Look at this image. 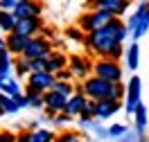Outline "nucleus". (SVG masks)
<instances>
[{"label": "nucleus", "mask_w": 149, "mask_h": 142, "mask_svg": "<svg viewBox=\"0 0 149 142\" xmlns=\"http://www.w3.org/2000/svg\"><path fill=\"white\" fill-rule=\"evenodd\" d=\"M129 36V27L122 23L120 18H113L109 25L88 32L84 38V45L88 47L91 54L106 59H120L122 57V43Z\"/></svg>", "instance_id": "f257e3e1"}, {"label": "nucleus", "mask_w": 149, "mask_h": 142, "mask_svg": "<svg viewBox=\"0 0 149 142\" xmlns=\"http://www.w3.org/2000/svg\"><path fill=\"white\" fill-rule=\"evenodd\" d=\"M81 86H84V95L88 99H122L124 93H127V88L118 81V84H113V81H106L102 77L97 75H91L81 79Z\"/></svg>", "instance_id": "f03ea898"}, {"label": "nucleus", "mask_w": 149, "mask_h": 142, "mask_svg": "<svg viewBox=\"0 0 149 142\" xmlns=\"http://www.w3.org/2000/svg\"><path fill=\"white\" fill-rule=\"evenodd\" d=\"M127 27H129V34L133 36V41H138V38H142L147 34V29H149V0L138 5V9L131 14Z\"/></svg>", "instance_id": "7ed1b4c3"}, {"label": "nucleus", "mask_w": 149, "mask_h": 142, "mask_svg": "<svg viewBox=\"0 0 149 142\" xmlns=\"http://www.w3.org/2000/svg\"><path fill=\"white\" fill-rule=\"evenodd\" d=\"M93 75L102 77L106 81L118 84V81H122V68H120V63H118V59L100 57V61H93Z\"/></svg>", "instance_id": "20e7f679"}, {"label": "nucleus", "mask_w": 149, "mask_h": 142, "mask_svg": "<svg viewBox=\"0 0 149 142\" xmlns=\"http://www.w3.org/2000/svg\"><path fill=\"white\" fill-rule=\"evenodd\" d=\"M113 18H115V16H111L109 11H102V9H88L84 16L79 18V27H81L86 34H88V32H95V29H100V27H104V25H109Z\"/></svg>", "instance_id": "39448f33"}, {"label": "nucleus", "mask_w": 149, "mask_h": 142, "mask_svg": "<svg viewBox=\"0 0 149 142\" xmlns=\"http://www.w3.org/2000/svg\"><path fill=\"white\" fill-rule=\"evenodd\" d=\"M52 52V41L45 38L43 34H36V36L29 38V43L23 50V57L25 59H36V57H47Z\"/></svg>", "instance_id": "423d86ee"}, {"label": "nucleus", "mask_w": 149, "mask_h": 142, "mask_svg": "<svg viewBox=\"0 0 149 142\" xmlns=\"http://www.w3.org/2000/svg\"><path fill=\"white\" fill-rule=\"evenodd\" d=\"M131 0H88L86 7L88 9H102V11H109L111 16L120 18L124 11L129 9Z\"/></svg>", "instance_id": "0eeeda50"}, {"label": "nucleus", "mask_w": 149, "mask_h": 142, "mask_svg": "<svg viewBox=\"0 0 149 142\" xmlns=\"http://www.w3.org/2000/svg\"><path fill=\"white\" fill-rule=\"evenodd\" d=\"M140 93H142V81H140V77H131L129 84H127V93H124V111L129 115L136 113V108H138L142 102H140Z\"/></svg>", "instance_id": "6e6552de"}, {"label": "nucleus", "mask_w": 149, "mask_h": 142, "mask_svg": "<svg viewBox=\"0 0 149 142\" xmlns=\"http://www.w3.org/2000/svg\"><path fill=\"white\" fill-rule=\"evenodd\" d=\"M65 104H68V95H61L59 90H54V88H50V90L43 93V108H45L47 115L54 117L56 113H63Z\"/></svg>", "instance_id": "1a4fd4ad"}, {"label": "nucleus", "mask_w": 149, "mask_h": 142, "mask_svg": "<svg viewBox=\"0 0 149 142\" xmlns=\"http://www.w3.org/2000/svg\"><path fill=\"white\" fill-rule=\"evenodd\" d=\"M68 68L72 70L74 79H86L93 75V61L84 54H70L68 57Z\"/></svg>", "instance_id": "9d476101"}, {"label": "nucleus", "mask_w": 149, "mask_h": 142, "mask_svg": "<svg viewBox=\"0 0 149 142\" xmlns=\"http://www.w3.org/2000/svg\"><path fill=\"white\" fill-rule=\"evenodd\" d=\"M56 81V75L50 72V70H43V72H29L27 75V88H34L38 93H45L52 88V84Z\"/></svg>", "instance_id": "9b49d317"}, {"label": "nucleus", "mask_w": 149, "mask_h": 142, "mask_svg": "<svg viewBox=\"0 0 149 142\" xmlns=\"http://www.w3.org/2000/svg\"><path fill=\"white\" fill-rule=\"evenodd\" d=\"M14 32H18V34H23V36L32 38V36H36V34L43 32V20H41V16H38V18H18Z\"/></svg>", "instance_id": "f8f14e48"}, {"label": "nucleus", "mask_w": 149, "mask_h": 142, "mask_svg": "<svg viewBox=\"0 0 149 142\" xmlns=\"http://www.w3.org/2000/svg\"><path fill=\"white\" fill-rule=\"evenodd\" d=\"M120 108H122L120 99H97L95 102V117L97 120H109L113 115H118Z\"/></svg>", "instance_id": "ddd939ff"}, {"label": "nucleus", "mask_w": 149, "mask_h": 142, "mask_svg": "<svg viewBox=\"0 0 149 142\" xmlns=\"http://www.w3.org/2000/svg\"><path fill=\"white\" fill-rule=\"evenodd\" d=\"M41 0H23L18 7L14 9V16L16 18H38L41 16Z\"/></svg>", "instance_id": "4468645a"}, {"label": "nucleus", "mask_w": 149, "mask_h": 142, "mask_svg": "<svg viewBox=\"0 0 149 142\" xmlns=\"http://www.w3.org/2000/svg\"><path fill=\"white\" fill-rule=\"evenodd\" d=\"M86 102H88V97H86L84 93H72L70 97H68V104H65L63 113H68L72 120L79 117V115L84 113V108H86Z\"/></svg>", "instance_id": "2eb2a0df"}, {"label": "nucleus", "mask_w": 149, "mask_h": 142, "mask_svg": "<svg viewBox=\"0 0 149 142\" xmlns=\"http://www.w3.org/2000/svg\"><path fill=\"white\" fill-rule=\"evenodd\" d=\"M29 43V36H23L18 32H9L7 34V50H9L14 57H23V50Z\"/></svg>", "instance_id": "dca6fc26"}, {"label": "nucleus", "mask_w": 149, "mask_h": 142, "mask_svg": "<svg viewBox=\"0 0 149 142\" xmlns=\"http://www.w3.org/2000/svg\"><path fill=\"white\" fill-rule=\"evenodd\" d=\"M133 117V122H136V131H138V135L145 140V135H147V124H149V117H147V108H145V104H140L138 108H136V113L131 115Z\"/></svg>", "instance_id": "f3484780"}, {"label": "nucleus", "mask_w": 149, "mask_h": 142, "mask_svg": "<svg viewBox=\"0 0 149 142\" xmlns=\"http://www.w3.org/2000/svg\"><path fill=\"white\" fill-rule=\"evenodd\" d=\"M63 68H68V57H65L63 52L52 50V52L47 54V70L56 75V72H59V70H63Z\"/></svg>", "instance_id": "a211bd4d"}, {"label": "nucleus", "mask_w": 149, "mask_h": 142, "mask_svg": "<svg viewBox=\"0 0 149 142\" xmlns=\"http://www.w3.org/2000/svg\"><path fill=\"white\" fill-rule=\"evenodd\" d=\"M56 133H52L45 126H38V129H32L27 133V142H54Z\"/></svg>", "instance_id": "6ab92c4d"}, {"label": "nucleus", "mask_w": 149, "mask_h": 142, "mask_svg": "<svg viewBox=\"0 0 149 142\" xmlns=\"http://www.w3.org/2000/svg\"><path fill=\"white\" fill-rule=\"evenodd\" d=\"M11 70H14V54L9 50H0V77H11Z\"/></svg>", "instance_id": "aec40b11"}, {"label": "nucleus", "mask_w": 149, "mask_h": 142, "mask_svg": "<svg viewBox=\"0 0 149 142\" xmlns=\"http://www.w3.org/2000/svg\"><path fill=\"white\" fill-rule=\"evenodd\" d=\"M138 63H140V45L133 41V43L127 47V68H129L131 72H136Z\"/></svg>", "instance_id": "412c9836"}, {"label": "nucleus", "mask_w": 149, "mask_h": 142, "mask_svg": "<svg viewBox=\"0 0 149 142\" xmlns=\"http://www.w3.org/2000/svg\"><path fill=\"white\" fill-rule=\"evenodd\" d=\"M16 16H14V11H7V9H0V29L5 32V34H9V32H14V27H16Z\"/></svg>", "instance_id": "4be33fe9"}, {"label": "nucleus", "mask_w": 149, "mask_h": 142, "mask_svg": "<svg viewBox=\"0 0 149 142\" xmlns=\"http://www.w3.org/2000/svg\"><path fill=\"white\" fill-rule=\"evenodd\" d=\"M0 90H2V93H7V95H11V97H14V95H18V93H23V90H20V84L16 81V79H11V77H7V79L0 84Z\"/></svg>", "instance_id": "5701e85b"}, {"label": "nucleus", "mask_w": 149, "mask_h": 142, "mask_svg": "<svg viewBox=\"0 0 149 142\" xmlns=\"http://www.w3.org/2000/svg\"><path fill=\"white\" fill-rule=\"evenodd\" d=\"M25 95L29 97V106H32V108H43V93H38L34 88H27V86H25Z\"/></svg>", "instance_id": "b1692460"}, {"label": "nucleus", "mask_w": 149, "mask_h": 142, "mask_svg": "<svg viewBox=\"0 0 149 142\" xmlns=\"http://www.w3.org/2000/svg\"><path fill=\"white\" fill-rule=\"evenodd\" d=\"M27 63H29V72H43V70H47V57L27 59Z\"/></svg>", "instance_id": "393cba45"}, {"label": "nucleus", "mask_w": 149, "mask_h": 142, "mask_svg": "<svg viewBox=\"0 0 149 142\" xmlns=\"http://www.w3.org/2000/svg\"><path fill=\"white\" fill-rule=\"evenodd\" d=\"M52 88H54V90H59L61 95H68V97H70V95L74 93L72 81H63V79H56L54 84H52Z\"/></svg>", "instance_id": "a878e982"}, {"label": "nucleus", "mask_w": 149, "mask_h": 142, "mask_svg": "<svg viewBox=\"0 0 149 142\" xmlns=\"http://www.w3.org/2000/svg\"><path fill=\"white\" fill-rule=\"evenodd\" d=\"M54 142H84V135L77 131H63L61 135H56Z\"/></svg>", "instance_id": "bb28decb"}, {"label": "nucleus", "mask_w": 149, "mask_h": 142, "mask_svg": "<svg viewBox=\"0 0 149 142\" xmlns=\"http://www.w3.org/2000/svg\"><path fill=\"white\" fill-rule=\"evenodd\" d=\"M129 131L127 129V124H111L109 129H106V133H109V138H113V140H118V138H124V133Z\"/></svg>", "instance_id": "cd10ccee"}, {"label": "nucleus", "mask_w": 149, "mask_h": 142, "mask_svg": "<svg viewBox=\"0 0 149 142\" xmlns=\"http://www.w3.org/2000/svg\"><path fill=\"white\" fill-rule=\"evenodd\" d=\"M14 68H16V77H25V75H29V63H27V59L25 57H20L18 61H14Z\"/></svg>", "instance_id": "c85d7f7f"}, {"label": "nucleus", "mask_w": 149, "mask_h": 142, "mask_svg": "<svg viewBox=\"0 0 149 142\" xmlns=\"http://www.w3.org/2000/svg\"><path fill=\"white\" fill-rule=\"evenodd\" d=\"M65 36L70 38V41H79V43H84V38H86V32L81 27H70L68 32H65Z\"/></svg>", "instance_id": "c756f323"}, {"label": "nucleus", "mask_w": 149, "mask_h": 142, "mask_svg": "<svg viewBox=\"0 0 149 142\" xmlns=\"http://www.w3.org/2000/svg\"><path fill=\"white\" fill-rule=\"evenodd\" d=\"M70 122H72V117H70L68 113H56L54 117H52V124H54V126H59V129H63V126H68Z\"/></svg>", "instance_id": "7c9ffc66"}, {"label": "nucleus", "mask_w": 149, "mask_h": 142, "mask_svg": "<svg viewBox=\"0 0 149 142\" xmlns=\"http://www.w3.org/2000/svg\"><path fill=\"white\" fill-rule=\"evenodd\" d=\"M23 0H0V9H7V11H14L18 7Z\"/></svg>", "instance_id": "2f4dec72"}, {"label": "nucleus", "mask_w": 149, "mask_h": 142, "mask_svg": "<svg viewBox=\"0 0 149 142\" xmlns=\"http://www.w3.org/2000/svg\"><path fill=\"white\" fill-rule=\"evenodd\" d=\"M56 79H63V81H72L74 75H72V70H70V68H63V70H59V72H56Z\"/></svg>", "instance_id": "473e14b6"}, {"label": "nucleus", "mask_w": 149, "mask_h": 142, "mask_svg": "<svg viewBox=\"0 0 149 142\" xmlns=\"http://www.w3.org/2000/svg\"><path fill=\"white\" fill-rule=\"evenodd\" d=\"M14 99H16V104H18V108H27V106H29V97H27V95H23V93L14 95Z\"/></svg>", "instance_id": "72a5a7b5"}, {"label": "nucleus", "mask_w": 149, "mask_h": 142, "mask_svg": "<svg viewBox=\"0 0 149 142\" xmlns=\"http://www.w3.org/2000/svg\"><path fill=\"white\" fill-rule=\"evenodd\" d=\"M0 142H16V135L9 131H0Z\"/></svg>", "instance_id": "f704fd0d"}, {"label": "nucleus", "mask_w": 149, "mask_h": 142, "mask_svg": "<svg viewBox=\"0 0 149 142\" xmlns=\"http://www.w3.org/2000/svg\"><path fill=\"white\" fill-rule=\"evenodd\" d=\"M5 47H7V34L0 29V50H5Z\"/></svg>", "instance_id": "c9c22d12"}, {"label": "nucleus", "mask_w": 149, "mask_h": 142, "mask_svg": "<svg viewBox=\"0 0 149 142\" xmlns=\"http://www.w3.org/2000/svg\"><path fill=\"white\" fill-rule=\"evenodd\" d=\"M113 142H129L127 138H118V140H113Z\"/></svg>", "instance_id": "e433bc0d"}, {"label": "nucleus", "mask_w": 149, "mask_h": 142, "mask_svg": "<svg viewBox=\"0 0 149 142\" xmlns=\"http://www.w3.org/2000/svg\"><path fill=\"white\" fill-rule=\"evenodd\" d=\"M2 115H5V113H2V108H0V117H2Z\"/></svg>", "instance_id": "4c0bfd02"}]
</instances>
